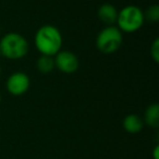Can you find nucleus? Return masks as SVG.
Masks as SVG:
<instances>
[{
    "label": "nucleus",
    "mask_w": 159,
    "mask_h": 159,
    "mask_svg": "<svg viewBox=\"0 0 159 159\" xmlns=\"http://www.w3.org/2000/svg\"><path fill=\"white\" fill-rule=\"evenodd\" d=\"M0 34H1V32H0Z\"/></svg>",
    "instance_id": "nucleus-17"
},
{
    "label": "nucleus",
    "mask_w": 159,
    "mask_h": 159,
    "mask_svg": "<svg viewBox=\"0 0 159 159\" xmlns=\"http://www.w3.org/2000/svg\"><path fill=\"white\" fill-rule=\"evenodd\" d=\"M7 91L13 96H22L31 86L30 76L24 72H16L7 80Z\"/></svg>",
    "instance_id": "nucleus-5"
},
{
    "label": "nucleus",
    "mask_w": 159,
    "mask_h": 159,
    "mask_svg": "<svg viewBox=\"0 0 159 159\" xmlns=\"http://www.w3.org/2000/svg\"><path fill=\"white\" fill-rule=\"evenodd\" d=\"M144 16H145L146 20L150 21V22H157L159 20V6H150L146 11V13H144Z\"/></svg>",
    "instance_id": "nucleus-11"
},
{
    "label": "nucleus",
    "mask_w": 159,
    "mask_h": 159,
    "mask_svg": "<svg viewBox=\"0 0 159 159\" xmlns=\"http://www.w3.org/2000/svg\"><path fill=\"white\" fill-rule=\"evenodd\" d=\"M36 66H37V70L39 71L40 73L48 74V73L52 72V70L56 68L55 58L51 57V56L42 55L38 58L37 62H36Z\"/></svg>",
    "instance_id": "nucleus-10"
},
{
    "label": "nucleus",
    "mask_w": 159,
    "mask_h": 159,
    "mask_svg": "<svg viewBox=\"0 0 159 159\" xmlns=\"http://www.w3.org/2000/svg\"><path fill=\"white\" fill-rule=\"evenodd\" d=\"M0 75H1V69H0Z\"/></svg>",
    "instance_id": "nucleus-15"
},
{
    "label": "nucleus",
    "mask_w": 159,
    "mask_h": 159,
    "mask_svg": "<svg viewBox=\"0 0 159 159\" xmlns=\"http://www.w3.org/2000/svg\"><path fill=\"white\" fill-rule=\"evenodd\" d=\"M144 123L150 128L157 129L159 126V105L157 102L152 104L147 107L144 115Z\"/></svg>",
    "instance_id": "nucleus-9"
},
{
    "label": "nucleus",
    "mask_w": 159,
    "mask_h": 159,
    "mask_svg": "<svg viewBox=\"0 0 159 159\" xmlns=\"http://www.w3.org/2000/svg\"><path fill=\"white\" fill-rule=\"evenodd\" d=\"M150 57L156 63L159 62V38H156L150 46Z\"/></svg>",
    "instance_id": "nucleus-12"
},
{
    "label": "nucleus",
    "mask_w": 159,
    "mask_h": 159,
    "mask_svg": "<svg viewBox=\"0 0 159 159\" xmlns=\"http://www.w3.org/2000/svg\"><path fill=\"white\" fill-rule=\"evenodd\" d=\"M118 10L111 3H104L98 9V19L107 26L116 24L118 19Z\"/></svg>",
    "instance_id": "nucleus-7"
},
{
    "label": "nucleus",
    "mask_w": 159,
    "mask_h": 159,
    "mask_svg": "<svg viewBox=\"0 0 159 159\" xmlns=\"http://www.w3.org/2000/svg\"><path fill=\"white\" fill-rule=\"evenodd\" d=\"M34 43L42 55L55 57L62 48V34L56 26L50 24L43 25L37 30Z\"/></svg>",
    "instance_id": "nucleus-1"
},
{
    "label": "nucleus",
    "mask_w": 159,
    "mask_h": 159,
    "mask_svg": "<svg viewBox=\"0 0 159 159\" xmlns=\"http://www.w3.org/2000/svg\"><path fill=\"white\" fill-rule=\"evenodd\" d=\"M159 146L157 145L156 147L154 148V150H152V157H154V159H159Z\"/></svg>",
    "instance_id": "nucleus-13"
},
{
    "label": "nucleus",
    "mask_w": 159,
    "mask_h": 159,
    "mask_svg": "<svg viewBox=\"0 0 159 159\" xmlns=\"http://www.w3.org/2000/svg\"><path fill=\"white\" fill-rule=\"evenodd\" d=\"M0 104H1V95H0Z\"/></svg>",
    "instance_id": "nucleus-14"
},
{
    "label": "nucleus",
    "mask_w": 159,
    "mask_h": 159,
    "mask_svg": "<svg viewBox=\"0 0 159 159\" xmlns=\"http://www.w3.org/2000/svg\"><path fill=\"white\" fill-rule=\"evenodd\" d=\"M122 125H123V129L128 133L136 134V133H139L143 130L144 121L139 116L135 115V113H130L123 119Z\"/></svg>",
    "instance_id": "nucleus-8"
},
{
    "label": "nucleus",
    "mask_w": 159,
    "mask_h": 159,
    "mask_svg": "<svg viewBox=\"0 0 159 159\" xmlns=\"http://www.w3.org/2000/svg\"><path fill=\"white\" fill-rule=\"evenodd\" d=\"M0 57H1V53H0Z\"/></svg>",
    "instance_id": "nucleus-16"
},
{
    "label": "nucleus",
    "mask_w": 159,
    "mask_h": 159,
    "mask_svg": "<svg viewBox=\"0 0 159 159\" xmlns=\"http://www.w3.org/2000/svg\"><path fill=\"white\" fill-rule=\"evenodd\" d=\"M123 42L122 32L115 25L106 26L98 33L96 38V47L100 52L111 55L119 50Z\"/></svg>",
    "instance_id": "nucleus-4"
},
{
    "label": "nucleus",
    "mask_w": 159,
    "mask_h": 159,
    "mask_svg": "<svg viewBox=\"0 0 159 159\" xmlns=\"http://www.w3.org/2000/svg\"><path fill=\"white\" fill-rule=\"evenodd\" d=\"M53 58H55L56 68L60 72H63L66 74L76 72L80 66L79 58L69 50H60Z\"/></svg>",
    "instance_id": "nucleus-6"
},
{
    "label": "nucleus",
    "mask_w": 159,
    "mask_h": 159,
    "mask_svg": "<svg viewBox=\"0 0 159 159\" xmlns=\"http://www.w3.org/2000/svg\"><path fill=\"white\" fill-rule=\"evenodd\" d=\"M145 16L142 9L137 6H126L118 12L117 25L122 33H134L144 24Z\"/></svg>",
    "instance_id": "nucleus-3"
},
{
    "label": "nucleus",
    "mask_w": 159,
    "mask_h": 159,
    "mask_svg": "<svg viewBox=\"0 0 159 159\" xmlns=\"http://www.w3.org/2000/svg\"><path fill=\"white\" fill-rule=\"evenodd\" d=\"M26 38L19 33H7L0 39V53L9 60H20L29 52Z\"/></svg>",
    "instance_id": "nucleus-2"
}]
</instances>
